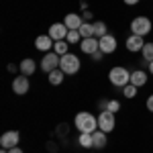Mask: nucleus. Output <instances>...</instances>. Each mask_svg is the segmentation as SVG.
<instances>
[{"mask_svg":"<svg viewBox=\"0 0 153 153\" xmlns=\"http://www.w3.org/2000/svg\"><path fill=\"white\" fill-rule=\"evenodd\" d=\"M80 49H82V53H86V55H92L94 51L100 49V39H98V37L82 39V41H80Z\"/></svg>","mask_w":153,"mask_h":153,"instance_id":"nucleus-10","label":"nucleus"},{"mask_svg":"<svg viewBox=\"0 0 153 153\" xmlns=\"http://www.w3.org/2000/svg\"><path fill=\"white\" fill-rule=\"evenodd\" d=\"M98 106H100V110H108V102H106V100H100Z\"/></svg>","mask_w":153,"mask_h":153,"instance_id":"nucleus-30","label":"nucleus"},{"mask_svg":"<svg viewBox=\"0 0 153 153\" xmlns=\"http://www.w3.org/2000/svg\"><path fill=\"white\" fill-rule=\"evenodd\" d=\"M123 2H125V4H129V6H135V4H139L141 0H123Z\"/></svg>","mask_w":153,"mask_h":153,"instance_id":"nucleus-31","label":"nucleus"},{"mask_svg":"<svg viewBox=\"0 0 153 153\" xmlns=\"http://www.w3.org/2000/svg\"><path fill=\"white\" fill-rule=\"evenodd\" d=\"M92 135H94V149H104L106 147V133L98 129V131H94Z\"/></svg>","mask_w":153,"mask_h":153,"instance_id":"nucleus-18","label":"nucleus"},{"mask_svg":"<svg viewBox=\"0 0 153 153\" xmlns=\"http://www.w3.org/2000/svg\"><path fill=\"white\" fill-rule=\"evenodd\" d=\"M65 41L70 43V45H76V43H80L82 41V35H80V31L78 29H70V33L65 37Z\"/></svg>","mask_w":153,"mask_h":153,"instance_id":"nucleus-22","label":"nucleus"},{"mask_svg":"<svg viewBox=\"0 0 153 153\" xmlns=\"http://www.w3.org/2000/svg\"><path fill=\"white\" fill-rule=\"evenodd\" d=\"M104 35H108V31H106V23L104 21H96L94 23V37H104Z\"/></svg>","mask_w":153,"mask_h":153,"instance_id":"nucleus-23","label":"nucleus"},{"mask_svg":"<svg viewBox=\"0 0 153 153\" xmlns=\"http://www.w3.org/2000/svg\"><path fill=\"white\" fill-rule=\"evenodd\" d=\"M74 125H76V129L80 133H94V131H98V117H94L92 112L82 110V112L76 114Z\"/></svg>","mask_w":153,"mask_h":153,"instance_id":"nucleus-1","label":"nucleus"},{"mask_svg":"<svg viewBox=\"0 0 153 153\" xmlns=\"http://www.w3.org/2000/svg\"><path fill=\"white\" fill-rule=\"evenodd\" d=\"M59 59H61V57H59L55 51L45 53L43 59H41V70L45 71V74H51L53 70H57V68H59Z\"/></svg>","mask_w":153,"mask_h":153,"instance_id":"nucleus-6","label":"nucleus"},{"mask_svg":"<svg viewBox=\"0 0 153 153\" xmlns=\"http://www.w3.org/2000/svg\"><path fill=\"white\" fill-rule=\"evenodd\" d=\"M53 51H55L59 57H61V55L70 53V43H68L65 39H63V41H55V45H53Z\"/></svg>","mask_w":153,"mask_h":153,"instance_id":"nucleus-20","label":"nucleus"},{"mask_svg":"<svg viewBox=\"0 0 153 153\" xmlns=\"http://www.w3.org/2000/svg\"><path fill=\"white\" fill-rule=\"evenodd\" d=\"M151 135H153V133H151Z\"/></svg>","mask_w":153,"mask_h":153,"instance_id":"nucleus-34","label":"nucleus"},{"mask_svg":"<svg viewBox=\"0 0 153 153\" xmlns=\"http://www.w3.org/2000/svg\"><path fill=\"white\" fill-rule=\"evenodd\" d=\"M53 45H55V41L49 35H39L35 39V47L39 49V51H43V53H49V51L53 49Z\"/></svg>","mask_w":153,"mask_h":153,"instance_id":"nucleus-12","label":"nucleus"},{"mask_svg":"<svg viewBox=\"0 0 153 153\" xmlns=\"http://www.w3.org/2000/svg\"><path fill=\"white\" fill-rule=\"evenodd\" d=\"M147 68H149V74L153 76V61H149V63H147Z\"/></svg>","mask_w":153,"mask_h":153,"instance_id":"nucleus-33","label":"nucleus"},{"mask_svg":"<svg viewBox=\"0 0 153 153\" xmlns=\"http://www.w3.org/2000/svg\"><path fill=\"white\" fill-rule=\"evenodd\" d=\"M82 68V61L78 55H74V53H65V55H61L59 59V70L63 71L65 76H71V74H78Z\"/></svg>","mask_w":153,"mask_h":153,"instance_id":"nucleus-3","label":"nucleus"},{"mask_svg":"<svg viewBox=\"0 0 153 153\" xmlns=\"http://www.w3.org/2000/svg\"><path fill=\"white\" fill-rule=\"evenodd\" d=\"M143 59H145V63H149L153 61V43H145V47H143Z\"/></svg>","mask_w":153,"mask_h":153,"instance_id":"nucleus-24","label":"nucleus"},{"mask_svg":"<svg viewBox=\"0 0 153 153\" xmlns=\"http://www.w3.org/2000/svg\"><path fill=\"white\" fill-rule=\"evenodd\" d=\"M145 106H147V110H149V112H153V94L149 96V98H147V102H145Z\"/></svg>","mask_w":153,"mask_h":153,"instance_id":"nucleus-29","label":"nucleus"},{"mask_svg":"<svg viewBox=\"0 0 153 153\" xmlns=\"http://www.w3.org/2000/svg\"><path fill=\"white\" fill-rule=\"evenodd\" d=\"M108 80L117 88H125L127 84H131V71L127 68H123V65H117V68H112L108 71Z\"/></svg>","mask_w":153,"mask_h":153,"instance_id":"nucleus-2","label":"nucleus"},{"mask_svg":"<svg viewBox=\"0 0 153 153\" xmlns=\"http://www.w3.org/2000/svg\"><path fill=\"white\" fill-rule=\"evenodd\" d=\"M19 70H21V74L23 76H33L35 74V70H37V61L35 59H31V57H27V59H23L21 61V65H19Z\"/></svg>","mask_w":153,"mask_h":153,"instance_id":"nucleus-15","label":"nucleus"},{"mask_svg":"<svg viewBox=\"0 0 153 153\" xmlns=\"http://www.w3.org/2000/svg\"><path fill=\"white\" fill-rule=\"evenodd\" d=\"M108 110L117 114L118 110H120V102H118V100H108Z\"/></svg>","mask_w":153,"mask_h":153,"instance_id":"nucleus-26","label":"nucleus"},{"mask_svg":"<svg viewBox=\"0 0 153 153\" xmlns=\"http://www.w3.org/2000/svg\"><path fill=\"white\" fill-rule=\"evenodd\" d=\"M131 84H133V86H137V88L145 86V84H147V74H145L143 70L131 71Z\"/></svg>","mask_w":153,"mask_h":153,"instance_id":"nucleus-16","label":"nucleus"},{"mask_svg":"<svg viewBox=\"0 0 153 153\" xmlns=\"http://www.w3.org/2000/svg\"><path fill=\"white\" fill-rule=\"evenodd\" d=\"M8 153H23V149L21 147H12V149H8Z\"/></svg>","mask_w":153,"mask_h":153,"instance_id":"nucleus-32","label":"nucleus"},{"mask_svg":"<svg viewBox=\"0 0 153 153\" xmlns=\"http://www.w3.org/2000/svg\"><path fill=\"white\" fill-rule=\"evenodd\" d=\"M80 35H82V39L94 37V23H84L82 27H80Z\"/></svg>","mask_w":153,"mask_h":153,"instance_id":"nucleus-21","label":"nucleus"},{"mask_svg":"<svg viewBox=\"0 0 153 153\" xmlns=\"http://www.w3.org/2000/svg\"><path fill=\"white\" fill-rule=\"evenodd\" d=\"M143 47H145L143 37H139V35H129V37H127V49H129L131 53L143 51Z\"/></svg>","mask_w":153,"mask_h":153,"instance_id":"nucleus-13","label":"nucleus"},{"mask_svg":"<svg viewBox=\"0 0 153 153\" xmlns=\"http://www.w3.org/2000/svg\"><path fill=\"white\" fill-rule=\"evenodd\" d=\"M123 96H125V98H135V96H137V86H133V84H127V86H125V88H123Z\"/></svg>","mask_w":153,"mask_h":153,"instance_id":"nucleus-25","label":"nucleus"},{"mask_svg":"<svg viewBox=\"0 0 153 153\" xmlns=\"http://www.w3.org/2000/svg\"><path fill=\"white\" fill-rule=\"evenodd\" d=\"M100 51L104 53V55H108V53H114L117 51V37L114 35H104L100 37Z\"/></svg>","mask_w":153,"mask_h":153,"instance_id":"nucleus-11","label":"nucleus"},{"mask_svg":"<svg viewBox=\"0 0 153 153\" xmlns=\"http://www.w3.org/2000/svg\"><path fill=\"white\" fill-rule=\"evenodd\" d=\"M151 29H153V25H151V19L149 16H135L131 21V33L133 35L145 37V35L151 33Z\"/></svg>","mask_w":153,"mask_h":153,"instance_id":"nucleus-4","label":"nucleus"},{"mask_svg":"<svg viewBox=\"0 0 153 153\" xmlns=\"http://www.w3.org/2000/svg\"><path fill=\"white\" fill-rule=\"evenodd\" d=\"M102 57H104V53H102V51H100V49H98V51H94V53H92V61H102Z\"/></svg>","mask_w":153,"mask_h":153,"instance_id":"nucleus-27","label":"nucleus"},{"mask_svg":"<svg viewBox=\"0 0 153 153\" xmlns=\"http://www.w3.org/2000/svg\"><path fill=\"white\" fill-rule=\"evenodd\" d=\"M63 23H65L68 29H78L80 31V27L84 25V19H82V14H78V12H70V14H65Z\"/></svg>","mask_w":153,"mask_h":153,"instance_id":"nucleus-14","label":"nucleus"},{"mask_svg":"<svg viewBox=\"0 0 153 153\" xmlns=\"http://www.w3.org/2000/svg\"><path fill=\"white\" fill-rule=\"evenodd\" d=\"M78 143L82 145L84 149H90V147H94V135H92V133H80Z\"/></svg>","mask_w":153,"mask_h":153,"instance_id":"nucleus-17","label":"nucleus"},{"mask_svg":"<svg viewBox=\"0 0 153 153\" xmlns=\"http://www.w3.org/2000/svg\"><path fill=\"white\" fill-rule=\"evenodd\" d=\"M63 76H65V74L57 68V70L51 71V74H47V80H49V84H51V86H59V84L63 82Z\"/></svg>","mask_w":153,"mask_h":153,"instance_id":"nucleus-19","label":"nucleus"},{"mask_svg":"<svg viewBox=\"0 0 153 153\" xmlns=\"http://www.w3.org/2000/svg\"><path fill=\"white\" fill-rule=\"evenodd\" d=\"M68 33H70V29L65 27V23H53L47 31V35L51 37L53 41H63V39L68 37Z\"/></svg>","mask_w":153,"mask_h":153,"instance_id":"nucleus-8","label":"nucleus"},{"mask_svg":"<svg viewBox=\"0 0 153 153\" xmlns=\"http://www.w3.org/2000/svg\"><path fill=\"white\" fill-rule=\"evenodd\" d=\"M117 127V118H114V112H110V110H102L100 114H98V129L104 131L106 135L108 133H112Z\"/></svg>","mask_w":153,"mask_h":153,"instance_id":"nucleus-5","label":"nucleus"},{"mask_svg":"<svg viewBox=\"0 0 153 153\" xmlns=\"http://www.w3.org/2000/svg\"><path fill=\"white\" fill-rule=\"evenodd\" d=\"M19 139H21V135H19V131H6L2 137H0V147H4V149H12V147H19Z\"/></svg>","mask_w":153,"mask_h":153,"instance_id":"nucleus-9","label":"nucleus"},{"mask_svg":"<svg viewBox=\"0 0 153 153\" xmlns=\"http://www.w3.org/2000/svg\"><path fill=\"white\" fill-rule=\"evenodd\" d=\"M92 16H94V12H90V10H84V14H82L84 23H90V21H92Z\"/></svg>","mask_w":153,"mask_h":153,"instance_id":"nucleus-28","label":"nucleus"},{"mask_svg":"<svg viewBox=\"0 0 153 153\" xmlns=\"http://www.w3.org/2000/svg\"><path fill=\"white\" fill-rule=\"evenodd\" d=\"M29 90H31V82H29V76H16L14 80H12V92L16 96H25L29 94Z\"/></svg>","mask_w":153,"mask_h":153,"instance_id":"nucleus-7","label":"nucleus"}]
</instances>
